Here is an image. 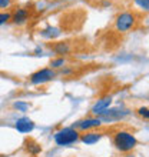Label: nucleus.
I'll return each instance as SVG.
<instances>
[{"label":"nucleus","instance_id":"4468645a","mask_svg":"<svg viewBox=\"0 0 149 157\" xmlns=\"http://www.w3.org/2000/svg\"><path fill=\"white\" fill-rule=\"evenodd\" d=\"M136 113L142 117V119H145V120L149 119V110H148V107H146V106H142V107H139L136 110Z\"/></svg>","mask_w":149,"mask_h":157},{"label":"nucleus","instance_id":"f257e3e1","mask_svg":"<svg viewBox=\"0 0 149 157\" xmlns=\"http://www.w3.org/2000/svg\"><path fill=\"white\" fill-rule=\"evenodd\" d=\"M112 143H113V146H115V149L118 151L125 154L131 153L138 146V140L135 134L132 132H128V130H118V132L113 133Z\"/></svg>","mask_w":149,"mask_h":157},{"label":"nucleus","instance_id":"dca6fc26","mask_svg":"<svg viewBox=\"0 0 149 157\" xmlns=\"http://www.w3.org/2000/svg\"><path fill=\"white\" fill-rule=\"evenodd\" d=\"M10 21V13L9 12H0V26Z\"/></svg>","mask_w":149,"mask_h":157},{"label":"nucleus","instance_id":"6ab92c4d","mask_svg":"<svg viewBox=\"0 0 149 157\" xmlns=\"http://www.w3.org/2000/svg\"><path fill=\"white\" fill-rule=\"evenodd\" d=\"M126 157H133V156H132V154H129V153H128V154H126Z\"/></svg>","mask_w":149,"mask_h":157},{"label":"nucleus","instance_id":"6e6552de","mask_svg":"<svg viewBox=\"0 0 149 157\" xmlns=\"http://www.w3.org/2000/svg\"><path fill=\"white\" fill-rule=\"evenodd\" d=\"M102 137H103V133L102 132L89 130V132H83V134H80V137H79V140L87 146H92V144H96Z\"/></svg>","mask_w":149,"mask_h":157},{"label":"nucleus","instance_id":"9b49d317","mask_svg":"<svg viewBox=\"0 0 149 157\" xmlns=\"http://www.w3.org/2000/svg\"><path fill=\"white\" fill-rule=\"evenodd\" d=\"M25 149H26V151L29 154H32V156H37V154L42 153V146L39 144L37 141L32 140V139L25 143Z\"/></svg>","mask_w":149,"mask_h":157},{"label":"nucleus","instance_id":"20e7f679","mask_svg":"<svg viewBox=\"0 0 149 157\" xmlns=\"http://www.w3.org/2000/svg\"><path fill=\"white\" fill-rule=\"evenodd\" d=\"M56 70L50 69V67H46V69H40V70L34 71L33 75H30L29 82L34 86H40V84H45V83L50 82L56 77Z\"/></svg>","mask_w":149,"mask_h":157},{"label":"nucleus","instance_id":"7ed1b4c3","mask_svg":"<svg viewBox=\"0 0 149 157\" xmlns=\"http://www.w3.org/2000/svg\"><path fill=\"white\" fill-rule=\"evenodd\" d=\"M79 137H80V132H78L76 128L65 127L54 133L53 139H54V143L58 146H69L79 141Z\"/></svg>","mask_w":149,"mask_h":157},{"label":"nucleus","instance_id":"39448f33","mask_svg":"<svg viewBox=\"0 0 149 157\" xmlns=\"http://www.w3.org/2000/svg\"><path fill=\"white\" fill-rule=\"evenodd\" d=\"M100 126H102V119L100 117H87V119L76 121L73 128H76L78 132H89V130L98 128Z\"/></svg>","mask_w":149,"mask_h":157},{"label":"nucleus","instance_id":"f8f14e48","mask_svg":"<svg viewBox=\"0 0 149 157\" xmlns=\"http://www.w3.org/2000/svg\"><path fill=\"white\" fill-rule=\"evenodd\" d=\"M60 34V32H59V29H56V27H52V26H49V27H46L45 30H42V36L46 39H54L56 36H59Z\"/></svg>","mask_w":149,"mask_h":157},{"label":"nucleus","instance_id":"423d86ee","mask_svg":"<svg viewBox=\"0 0 149 157\" xmlns=\"http://www.w3.org/2000/svg\"><path fill=\"white\" fill-rule=\"evenodd\" d=\"M30 19V10L26 7H16L10 13V21L16 26L26 25Z\"/></svg>","mask_w":149,"mask_h":157},{"label":"nucleus","instance_id":"f03ea898","mask_svg":"<svg viewBox=\"0 0 149 157\" xmlns=\"http://www.w3.org/2000/svg\"><path fill=\"white\" fill-rule=\"evenodd\" d=\"M138 21V16L135 12H123L118 14L115 19V29L120 33H126L129 30L135 29Z\"/></svg>","mask_w":149,"mask_h":157},{"label":"nucleus","instance_id":"0eeeda50","mask_svg":"<svg viewBox=\"0 0 149 157\" xmlns=\"http://www.w3.org/2000/svg\"><path fill=\"white\" fill-rule=\"evenodd\" d=\"M112 104V97L111 96H106V97H102L95 103V106L92 107L91 113L95 114V116H102L106 110L109 109V106Z\"/></svg>","mask_w":149,"mask_h":157},{"label":"nucleus","instance_id":"ddd939ff","mask_svg":"<svg viewBox=\"0 0 149 157\" xmlns=\"http://www.w3.org/2000/svg\"><path fill=\"white\" fill-rule=\"evenodd\" d=\"M65 64H66V59L65 57H56V59H53V60L50 62V69L58 70V69L65 67Z\"/></svg>","mask_w":149,"mask_h":157},{"label":"nucleus","instance_id":"f3484780","mask_svg":"<svg viewBox=\"0 0 149 157\" xmlns=\"http://www.w3.org/2000/svg\"><path fill=\"white\" fill-rule=\"evenodd\" d=\"M13 6V0H0V10H7Z\"/></svg>","mask_w":149,"mask_h":157},{"label":"nucleus","instance_id":"1a4fd4ad","mask_svg":"<svg viewBox=\"0 0 149 157\" xmlns=\"http://www.w3.org/2000/svg\"><path fill=\"white\" fill-rule=\"evenodd\" d=\"M16 128L17 132L20 133H30L34 128V123L33 120H30L29 117H20L16 121Z\"/></svg>","mask_w":149,"mask_h":157},{"label":"nucleus","instance_id":"a211bd4d","mask_svg":"<svg viewBox=\"0 0 149 157\" xmlns=\"http://www.w3.org/2000/svg\"><path fill=\"white\" fill-rule=\"evenodd\" d=\"M14 107L19 109V110H22V112H26V110L29 109V104H26V103H20V101H17V103L14 104Z\"/></svg>","mask_w":149,"mask_h":157},{"label":"nucleus","instance_id":"2eb2a0df","mask_svg":"<svg viewBox=\"0 0 149 157\" xmlns=\"http://www.w3.org/2000/svg\"><path fill=\"white\" fill-rule=\"evenodd\" d=\"M135 2V4L136 6H139V7L143 10V12H148L149 9V0H133Z\"/></svg>","mask_w":149,"mask_h":157},{"label":"nucleus","instance_id":"9d476101","mask_svg":"<svg viewBox=\"0 0 149 157\" xmlns=\"http://www.w3.org/2000/svg\"><path fill=\"white\" fill-rule=\"evenodd\" d=\"M52 49L56 54H60V57H63L65 54H69L72 52V46L67 41H58L52 46Z\"/></svg>","mask_w":149,"mask_h":157}]
</instances>
